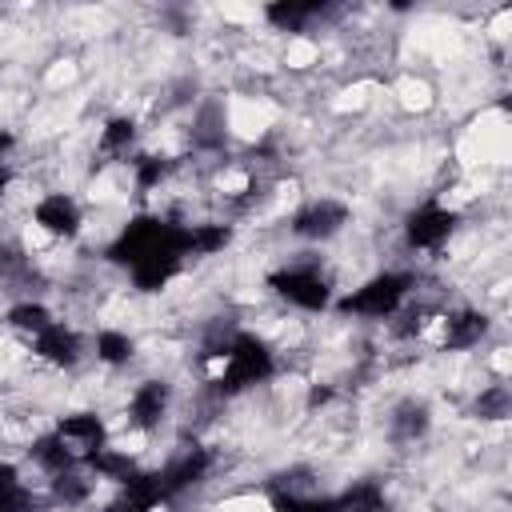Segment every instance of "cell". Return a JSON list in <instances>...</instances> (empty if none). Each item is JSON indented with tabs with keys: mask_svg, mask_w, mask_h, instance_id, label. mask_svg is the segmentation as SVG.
Listing matches in <instances>:
<instances>
[{
	"mask_svg": "<svg viewBox=\"0 0 512 512\" xmlns=\"http://www.w3.org/2000/svg\"><path fill=\"white\" fill-rule=\"evenodd\" d=\"M416 292V276L404 268H384L364 276L352 292H344L336 300L340 316H356V320H392L400 316V308L408 304V296Z\"/></svg>",
	"mask_w": 512,
	"mask_h": 512,
	"instance_id": "6da1fadb",
	"label": "cell"
},
{
	"mask_svg": "<svg viewBox=\"0 0 512 512\" xmlns=\"http://www.w3.org/2000/svg\"><path fill=\"white\" fill-rule=\"evenodd\" d=\"M268 288L300 312H328L332 308V276L320 260H288L276 272H268Z\"/></svg>",
	"mask_w": 512,
	"mask_h": 512,
	"instance_id": "7a4b0ae2",
	"label": "cell"
},
{
	"mask_svg": "<svg viewBox=\"0 0 512 512\" xmlns=\"http://www.w3.org/2000/svg\"><path fill=\"white\" fill-rule=\"evenodd\" d=\"M456 208H448L444 200H424V204H416L408 216H404V224H400V236H404V248L408 252H440L448 240H452V232H456Z\"/></svg>",
	"mask_w": 512,
	"mask_h": 512,
	"instance_id": "3957f363",
	"label": "cell"
},
{
	"mask_svg": "<svg viewBox=\"0 0 512 512\" xmlns=\"http://www.w3.org/2000/svg\"><path fill=\"white\" fill-rule=\"evenodd\" d=\"M352 220V208L336 196H312L304 200L292 216H288V232L296 240H308V244H328L336 240Z\"/></svg>",
	"mask_w": 512,
	"mask_h": 512,
	"instance_id": "277c9868",
	"label": "cell"
},
{
	"mask_svg": "<svg viewBox=\"0 0 512 512\" xmlns=\"http://www.w3.org/2000/svg\"><path fill=\"white\" fill-rule=\"evenodd\" d=\"M172 404H176L172 384L164 376H148V380L132 384L128 400H124V420H128V428L136 436H152L172 416Z\"/></svg>",
	"mask_w": 512,
	"mask_h": 512,
	"instance_id": "5b68a950",
	"label": "cell"
},
{
	"mask_svg": "<svg viewBox=\"0 0 512 512\" xmlns=\"http://www.w3.org/2000/svg\"><path fill=\"white\" fill-rule=\"evenodd\" d=\"M52 432L64 440V448L72 452L76 464H92L112 444V432L100 412H64V416H56Z\"/></svg>",
	"mask_w": 512,
	"mask_h": 512,
	"instance_id": "8992f818",
	"label": "cell"
},
{
	"mask_svg": "<svg viewBox=\"0 0 512 512\" xmlns=\"http://www.w3.org/2000/svg\"><path fill=\"white\" fill-rule=\"evenodd\" d=\"M32 228L48 240H76L84 232V208L72 192H44L32 204Z\"/></svg>",
	"mask_w": 512,
	"mask_h": 512,
	"instance_id": "52a82bcc",
	"label": "cell"
},
{
	"mask_svg": "<svg viewBox=\"0 0 512 512\" xmlns=\"http://www.w3.org/2000/svg\"><path fill=\"white\" fill-rule=\"evenodd\" d=\"M32 356L56 372H72L84 360V336L68 320H52L44 332L32 336Z\"/></svg>",
	"mask_w": 512,
	"mask_h": 512,
	"instance_id": "ba28073f",
	"label": "cell"
},
{
	"mask_svg": "<svg viewBox=\"0 0 512 512\" xmlns=\"http://www.w3.org/2000/svg\"><path fill=\"white\" fill-rule=\"evenodd\" d=\"M432 328H436V344L444 352H464V348H476L488 336V312H480V308L436 312Z\"/></svg>",
	"mask_w": 512,
	"mask_h": 512,
	"instance_id": "9c48e42d",
	"label": "cell"
},
{
	"mask_svg": "<svg viewBox=\"0 0 512 512\" xmlns=\"http://www.w3.org/2000/svg\"><path fill=\"white\" fill-rule=\"evenodd\" d=\"M428 428H432V408L424 400L404 396L400 404H392V412H388V436L396 444H416V440L428 436Z\"/></svg>",
	"mask_w": 512,
	"mask_h": 512,
	"instance_id": "30bf717a",
	"label": "cell"
},
{
	"mask_svg": "<svg viewBox=\"0 0 512 512\" xmlns=\"http://www.w3.org/2000/svg\"><path fill=\"white\" fill-rule=\"evenodd\" d=\"M92 356H96V364H104V368H128V364L136 360V336H132L128 328L104 324V328L92 336Z\"/></svg>",
	"mask_w": 512,
	"mask_h": 512,
	"instance_id": "8fae6325",
	"label": "cell"
},
{
	"mask_svg": "<svg viewBox=\"0 0 512 512\" xmlns=\"http://www.w3.org/2000/svg\"><path fill=\"white\" fill-rule=\"evenodd\" d=\"M28 460L52 480V476H60V472H68V468H76V460H72V452L64 448V440L56 436V432H40L32 444H28Z\"/></svg>",
	"mask_w": 512,
	"mask_h": 512,
	"instance_id": "7c38bea8",
	"label": "cell"
},
{
	"mask_svg": "<svg viewBox=\"0 0 512 512\" xmlns=\"http://www.w3.org/2000/svg\"><path fill=\"white\" fill-rule=\"evenodd\" d=\"M56 316H52V308L44 304V300H16L8 312H4V324L8 328H16L20 336H36V332H44L48 324H52Z\"/></svg>",
	"mask_w": 512,
	"mask_h": 512,
	"instance_id": "4fadbf2b",
	"label": "cell"
},
{
	"mask_svg": "<svg viewBox=\"0 0 512 512\" xmlns=\"http://www.w3.org/2000/svg\"><path fill=\"white\" fill-rule=\"evenodd\" d=\"M316 16H324L320 4H268V8H264V20H268L276 32H304Z\"/></svg>",
	"mask_w": 512,
	"mask_h": 512,
	"instance_id": "5bb4252c",
	"label": "cell"
},
{
	"mask_svg": "<svg viewBox=\"0 0 512 512\" xmlns=\"http://www.w3.org/2000/svg\"><path fill=\"white\" fill-rule=\"evenodd\" d=\"M136 136H140V128H136V120L132 116H112L104 128H100V156H128L132 148H136Z\"/></svg>",
	"mask_w": 512,
	"mask_h": 512,
	"instance_id": "9a60e30c",
	"label": "cell"
},
{
	"mask_svg": "<svg viewBox=\"0 0 512 512\" xmlns=\"http://www.w3.org/2000/svg\"><path fill=\"white\" fill-rule=\"evenodd\" d=\"M508 408H512V400H508L504 384H484L480 388V396H476V416L480 420H504Z\"/></svg>",
	"mask_w": 512,
	"mask_h": 512,
	"instance_id": "2e32d148",
	"label": "cell"
},
{
	"mask_svg": "<svg viewBox=\"0 0 512 512\" xmlns=\"http://www.w3.org/2000/svg\"><path fill=\"white\" fill-rule=\"evenodd\" d=\"M12 144H16V136L12 132H0V200L12 192V184H16V160H12Z\"/></svg>",
	"mask_w": 512,
	"mask_h": 512,
	"instance_id": "e0dca14e",
	"label": "cell"
}]
</instances>
